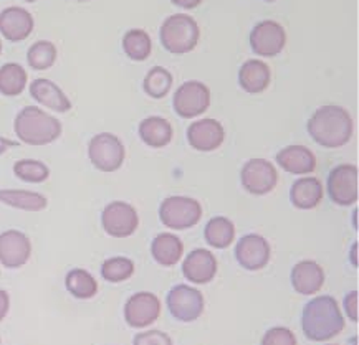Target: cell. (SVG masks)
<instances>
[{
  "mask_svg": "<svg viewBox=\"0 0 359 345\" xmlns=\"http://www.w3.org/2000/svg\"><path fill=\"white\" fill-rule=\"evenodd\" d=\"M210 90L205 83L197 80L186 81L174 91V113L182 119L199 118L210 108Z\"/></svg>",
  "mask_w": 359,
  "mask_h": 345,
  "instance_id": "ba28073f",
  "label": "cell"
},
{
  "mask_svg": "<svg viewBox=\"0 0 359 345\" xmlns=\"http://www.w3.org/2000/svg\"><path fill=\"white\" fill-rule=\"evenodd\" d=\"M123 52L131 62H146L153 53V38L142 29H131L124 34L121 40Z\"/></svg>",
  "mask_w": 359,
  "mask_h": 345,
  "instance_id": "83f0119b",
  "label": "cell"
},
{
  "mask_svg": "<svg viewBox=\"0 0 359 345\" xmlns=\"http://www.w3.org/2000/svg\"><path fill=\"white\" fill-rule=\"evenodd\" d=\"M358 301H359V294L358 291H351L346 294V297H344V311H346V314L351 322L354 324H358L359 321V306H358Z\"/></svg>",
  "mask_w": 359,
  "mask_h": 345,
  "instance_id": "8d00e7d4",
  "label": "cell"
},
{
  "mask_svg": "<svg viewBox=\"0 0 359 345\" xmlns=\"http://www.w3.org/2000/svg\"><path fill=\"white\" fill-rule=\"evenodd\" d=\"M32 256V241L18 230L0 233V265L8 269H17L29 263Z\"/></svg>",
  "mask_w": 359,
  "mask_h": 345,
  "instance_id": "2e32d148",
  "label": "cell"
},
{
  "mask_svg": "<svg viewBox=\"0 0 359 345\" xmlns=\"http://www.w3.org/2000/svg\"><path fill=\"white\" fill-rule=\"evenodd\" d=\"M30 96L36 103L55 113H68L72 109V101L63 93L57 83L47 78H36L30 83Z\"/></svg>",
  "mask_w": 359,
  "mask_h": 345,
  "instance_id": "7402d4cb",
  "label": "cell"
},
{
  "mask_svg": "<svg viewBox=\"0 0 359 345\" xmlns=\"http://www.w3.org/2000/svg\"><path fill=\"white\" fill-rule=\"evenodd\" d=\"M176 7H181L184 10H191V8L199 7L204 0H171Z\"/></svg>",
  "mask_w": 359,
  "mask_h": 345,
  "instance_id": "f35d334b",
  "label": "cell"
},
{
  "mask_svg": "<svg viewBox=\"0 0 359 345\" xmlns=\"http://www.w3.org/2000/svg\"><path fill=\"white\" fill-rule=\"evenodd\" d=\"M353 225H354V228L358 230V210H354V213H353Z\"/></svg>",
  "mask_w": 359,
  "mask_h": 345,
  "instance_id": "60d3db41",
  "label": "cell"
},
{
  "mask_svg": "<svg viewBox=\"0 0 359 345\" xmlns=\"http://www.w3.org/2000/svg\"><path fill=\"white\" fill-rule=\"evenodd\" d=\"M328 345H338V344H328Z\"/></svg>",
  "mask_w": 359,
  "mask_h": 345,
  "instance_id": "bcb514c9",
  "label": "cell"
},
{
  "mask_svg": "<svg viewBox=\"0 0 359 345\" xmlns=\"http://www.w3.org/2000/svg\"><path fill=\"white\" fill-rule=\"evenodd\" d=\"M58 52L55 43L48 40H39L27 52V63L36 71H45L57 62Z\"/></svg>",
  "mask_w": 359,
  "mask_h": 345,
  "instance_id": "1f68e13d",
  "label": "cell"
},
{
  "mask_svg": "<svg viewBox=\"0 0 359 345\" xmlns=\"http://www.w3.org/2000/svg\"><path fill=\"white\" fill-rule=\"evenodd\" d=\"M137 134L140 139L144 142L147 147L153 149H163V147L171 144L174 137V129L171 122L165 118L161 116H149L144 118L137 126Z\"/></svg>",
  "mask_w": 359,
  "mask_h": 345,
  "instance_id": "cb8c5ba5",
  "label": "cell"
},
{
  "mask_svg": "<svg viewBox=\"0 0 359 345\" xmlns=\"http://www.w3.org/2000/svg\"><path fill=\"white\" fill-rule=\"evenodd\" d=\"M76 2H90V0H76Z\"/></svg>",
  "mask_w": 359,
  "mask_h": 345,
  "instance_id": "7bdbcfd3",
  "label": "cell"
},
{
  "mask_svg": "<svg viewBox=\"0 0 359 345\" xmlns=\"http://www.w3.org/2000/svg\"><path fill=\"white\" fill-rule=\"evenodd\" d=\"M159 38L165 52L172 55L191 53L201 40L199 24L187 13H174L161 25Z\"/></svg>",
  "mask_w": 359,
  "mask_h": 345,
  "instance_id": "277c9868",
  "label": "cell"
},
{
  "mask_svg": "<svg viewBox=\"0 0 359 345\" xmlns=\"http://www.w3.org/2000/svg\"><path fill=\"white\" fill-rule=\"evenodd\" d=\"M308 134L326 149L346 146L354 134V121L348 109L338 104H325L313 113L306 124Z\"/></svg>",
  "mask_w": 359,
  "mask_h": 345,
  "instance_id": "6da1fadb",
  "label": "cell"
},
{
  "mask_svg": "<svg viewBox=\"0 0 359 345\" xmlns=\"http://www.w3.org/2000/svg\"><path fill=\"white\" fill-rule=\"evenodd\" d=\"M88 157L100 172H116L123 167L126 159V149L118 136L111 132H100L91 137L88 144Z\"/></svg>",
  "mask_w": 359,
  "mask_h": 345,
  "instance_id": "8992f818",
  "label": "cell"
},
{
  "mask_svg": "<svg viewBox=\"0 0 359 345\" xmlns=\"http://www.w3.org/2000/svg\"><path fill=\"white\" fill-rule=\"evenodd\" d=\"M165 304L176 321L194 322L205 309V299L199 289L187 284H177L169 291Z\"/></svg>",
  "mask_w": 359,
  "mask_h": 345,
  "instance_id": "9c48e42d",
  "label": "cell"
},
{
  "mask_svg": "<svg viewBox=\"0 0 359 345\" xmlns=\"http://www.w3.org/2000/svg\"><path fill=\"white\" fill-rule=\"evenodd\" d=\"M29 83L25 68L18 63H6L0 66V94L13 98L24 93Z\"/></svg>",
  "mask_w": 359,
  "mask_h": 345,
  "instance_id": "f1b7e54d",
  "label": "cell"
},
{
  "mask_svg": "<svg viewBox=\"0 0 359 345\" xmlns=\"http://www.w3.org/2000/svg\"><path fill=\"white\" fill-rule=\"evenodd\" d=\"M189 146L199 153H214L225 141V129L222 122L214 118L197 119L187 127Z\"/></svg>",
  "mask_w": 359,
  "mask_h": 345,
  "instance_id": "9a60e30c",
  "label": "cell"
},
{
  "mask_svg": "<svg viewBox=\"0 0 359 345\" xmlns=\"http://www.w3.org/2000/svg\"><path fill=\"white\" fill-rule=\"evenodd\" d=\"M326 192L334 205L351 206L359 200V169L354 164H341L331 169Z\"/></svg>",
  "mask_w": 359,
  "mask_h": 345,
  "instance_id": "52a82bcc",
  "label": "cell"
},
{
  "mask_svg": "<svg viewBox=\"0 0 359 345\" xmlns=\"http://www.w3.org/2000/svg\"><path fill=\"white\" fill-rule=\"evenodd\" d=\"M101 225L107 234L113 238H128L136 233L140 227V215L137 210L128 202H111L103 209Z\"/></svg>",
  "mask_w": 359,
  "mask_h": 345,
  "instance_id": "8fae6325",
  "label": "cell"
},
{
  "mask_svg": "<svg viewBox=\"0 0 359 345\" xmlns=\"http://www.w3.org/2000/svg\"><path fill=\"white\" fill-rule=\"evenodd\" d=\"M13 131L24 144L47 146L62 136L63 127L57 118L45 113L43 109L36 106H25L15 116Z\"/></svg>",
  "mask_w": 359,
  "mask_h": 345,
  "instance_id": "3957f363",
  "label": "cell"
},
{
  "mask_svg": "<svg viewBox=\"0 0 359 345\" xmlns=\"http://www.w3.org/2000/svg\"><path fill=\"white\" fill-rule=\"evenodd\" d=\"M349 260H353V265L358 266V241L353 245V250L349 253Z\"/></svg>",
  "mask_w": 359,
  "mask_h": 345,
  "instance_id": "ab89813d",
  "label": "cell"
},
{
  "mask_svg": "<svg viewBox=\"0 0 359 345\" xmlns=\"http://www.w3.org/2000/svg\"><path fill=\"white\" fill-rule=\"evenodd\" d=\"M13 174L22 182L41 183L50 177V169L47 164L35 159H20L13 164Z\"/></svg>",
  "mask_w": 359,
  "mask_h": 345,
  "instance_id": "836d02e7",
  "label": "cell"
},
{
  "mask_svg": "<svg viewBox=\"0 0 359 345\" xmlns=\"http://www.w3.org/2000/svg\"><path fill=\"white\" fill-rule=\"evenodd\" d=\"M265 2H275V0H265Z\"/></svg>",
  "mask_w": 359,
  "mask_h": 345,
  "instance_id": "f6af8a7d",
  "label": "cell"
},
{
  "mask_svg": "<svg viewBox=\"0 0 359 345\" xmlns=\"http://www.w3.org/2000/svg\"><path fill=\"white\" fill-rule=\"evenodd\" d=\"M133 345H174L172 339L163 330L153 329L146 330V332H140L133 340Z\"/></svg>",
  "mask_w": 359,
  "mask_h": 345,
  "instance_id": "d590c367",
  "label": "cell"
},
{
  "mask_svg": "<svg viewBox=\"0 0 359 345\" xmlns=\"http://www.w3.org/2000/svg\"><path fill=\"white\" fill-rule=\"evenodd\" d=\"M133 274H135V263L126 256L108 258V260L101 265V278L108 283H123L126 281V279H130Z\"/></svg>",
  "mask_w": 359,
  "mask_h": 345,
  "instance_id": "d6a6232c",
  "label": "cell"
},
{
  "mask_svg": "<svg viewBox=\"0 0 359 345\" xmlns=\"http://www.w3.org/2000/svg\"><path fill=\"white\" fill-rule=\"evenodd\" d=\"M161 316V301L153 293L133 294L124 304V321L133 329L149 328Z\"/></svg>",
  "mask_w": 359,
  "mask_h": 345,
  "instance_id": "4fadbf2b",
  "label": "cell"
},
{
  "mask_svg": "<svg viewBox=\"0 0 359 345\" xmlns=\"http://www.w3.org/2000/svg\"><path fill=\"white\" fill-rule=\"evenodd\" d=\"M0 53H2V40H0Z\"/></svg>",
  "mask_w": 359,
  "mask_h": 345,
  "instance_id": "b9f144b4",
  "label": "cell"
},
{
  "mask_svg": "<svg viewBox=\"0 0 359 345\" xmlns=\"http://www.w3.org/2000/svg\"><path fill=\"white\" fill-rule=\"evenodd\" d=\"M0 204L24 211H41L48 206V200L39 192L0 188Z\"/></svg>",
  "mask_w": 359,
  "mask_h": 345,
  "instance_id": "484cf974",
  "label": "cell"
},
{
  "mask_svg": "<svg viewBox=\"0 0 359 345\" xmlns=\"http://www.w3.org/2000/svg\"><path fill=\"white\" fill-rule=\"evenodd\" d=\"M204 240L210 248L225 250L236 240V225L227 217H212L205 223Z\"/></svg>",
  "mask_w": 359,
  "mask_h": 345,
  "instance_id": "4316f807",
  "label": "cell"
},
{
  "mask_svg": "<svg viewBox=\"0 0 359 345\" xmlns=\"http://www.w3.org/2000/svg\"><path fill=\"white\" fill-rule=\"evenodd\" d=\"M65 286L68 293L76 299H91L98 293V283H96L95 276L81 268L68 271Z\"/></svg>",
  "mask_w": 359,
  "mask_h": 345,
  "instance_id": "4dcf8cb0",
  "label": "cell"
},
{
  "mask_svg": "<svg viewBox=\"0 0 359 345\" xmlns=\"http://www.w3.org/2000/svg\"><path fill=\"white\" fill-rule=\"evenodd\" d=\"M35 22L29 10L7 7L0 12V35L8 41H24L34 31Z\"/></svg>",
  "mask_w": 359,
  "mask_h": 345,
  "instance_id": "d6986e66",
  "label": "cell"
},
{
  "mask_svg": "<svg viewBox=\"0 0 359 345\" xmlns=\"http://www.w3.org/2000/svg\"><path fill=\"white\" fill-rule=\"evenodd\" d=\"M290 279H292V286L298 294L313 296L323 288L326 276L325 269L316 261L303 260L293 266Z\"/></svg>",
  "mask_w": 359,
  "mask_h": 345,
  "instance_id": "ffe728a7",
  "label": "cell"
},
{
  "mask_svg": "<svg viewBox=\"0 0 359 345\" xmlns=\"http://www.w3.org/2000/svg\"><path fill=\"white\" fill-rule=\"evenodd\" d=\"M8 309H11V296L7 291L0 289V322L6 319Z\"/></svg>",
  "mask_w": 359,
  "mask_h": 345,
  "instance_id": "74e56055",
  "label": "cell"
},
{
  "mask_svg": "<svg viewBox=\"0 0 359 345\" xmlns=\"http://www.w3.org/2000/svg\"><path fill=\"white\" fill-rule=\"evenodd\" d=\"M252 52L260 58H273L285 50L287 31L278 22L264 20L253 27L248 36Z\"/></svg>",
  "mask_w": 359,
  "mask_h": 345,
  "instance_id": "7c38bea8",
  "label": "cell"
},
{
  "mask_svg": "<svg viewBox=\"0 0 359 345\" xmlns=\"http://www.w3.org/2000/svg\"><path fill=\"white\" fill-rule=\"evenodd\" d=\"M238 85L248 94H260L269 90L271 83V70L264 59L252 58L242 63L237 75Z\"/></svg>",
  "mask_w": 359,
  "mask_h": 345,
  "instance_id": "44dd1931",
  "label": "cell"
},
{
  "mask_svg": "<svg viewBox=\"0 0 359 345\" xmlns=\"http://www.w3.org/2000/svg\"><path fill=\"white\" fill-rule=\"evenodd\" d=\"M236 258L243 269L260 271L270 263L271 246L262 234L248 233L237 241Z\"/></svg>",
  "mask_w": 359,
  "mask_h": 345,
  "instance_id": "5bb4252c",
  "label": "cell"
},
{
  "mask_svg": "<svg viewBox=\"0 0 359 345\" xmlns=\"http://www.w3.org/2000/svg\"><path fill=\"white\" fill-rule=\"evenodd\" d=\"M25 2H36V0H25Z\"/></svg>",
  "mask_w": 359,
  "mask_h": 345,
  "instance_id": "ee69618b",
  "label": "cell"
},
{
  "mask_svg": "<svg viewBox=\"0 0 359 345\" xmlns=\"http://www.w3.org/2000/svg\"><path fill=\"white\" fill-rule=\"evenodd\" d=\"M151 255L161 266H176L184 255V243L174 233H159L151 243Z\"/></svg>",
  "mask_w": 359,
  "mask_h": 345,
  "instance_id": "d4e9b609",
  "label": "cell"
},
{
  "mask_svg": "<svg viewBox=\"0 0 359 345\" xmlns=\"http://www.w3.org/2000/svg\"><path fill=\"white\" fill-rule=\"evenodd\" d=\"M241 182L250 195L262 197L275 190L278 183V172L270 160L255 157L243 164Z\"/></svg>",
  "mask_w": 359,
  "mask_h": 345,
  "instance_id": "30bf717a",
  "label": "cell"
},
{
  "mask_svg": "<svg viewBox=\"0 0 359 345\" xmlns=\"http://www.w3.org/2000/svg\"><path fill=\"white\" fill-rule=\"evenodd\" d=\"M202 218V205L192 197L171 195L159 205V220L169 230H189Z\"/></svg>",
  "mask_w": 359,
  "mask_h": 345,
  "instance_id": "5b68a950",
  "label": "cell"
},
{
  "mask_svg": "<svg viewBox=\"0 0 359 345\" xmlns=\"http://www.w3.org/2000/svg\"><path fill=\"white\" fill-rule=\"evenodd\" d=\"M262 345H298L297 337L288 328H271L262 337Z\"/></svg>",
  "mask_w": 359,
  "mask_h": 345,
  "instance_id": "e575fe53",
  "label": "cell"
},
{
  "mask_svg": "<svg viewBox=\"0 0 359 345\" xmlns=\"http://www.w3.org/2000/svg\"><path fill=\"white\" fill-rule=\"evenodd\" d=\"M219 269L217 258L205 248L192 250L182 261V274L189 283L209 284L212 283Z\"/></svg>",
  "mask_w": 359,
  "mask_h": 345,
  "instance_id": "e0dca14e",
  "label": "cell"
},
{
  "mask_svg": "<svg viewBox=\"0 0 359 345\" xmlns=\"http://www.w3.org/2000/svg\"><path fill=\"white\" fill-rule=\"evenodd\" d=\"M302 329L311 342H326L343 332L344 317L333 296H316L303 307Z\"/></svg>",
  "mask_w": 359,
  "mask_h": 345,
  "instance_id": "7a4b0ae2",
  "label": "cell"
},
{
  "mask_svg": "<svg viewBox=\"0 0 359 345\" xmlns=\"http://www.w3.org/2000/svg\"><path fill=\"white\" fill-rule=\"evenodd\" d=\"M278 167L292 176H310L316 169V155L302 144H292L280 149L275 155Z\"/></svg>",
  "mask_w": 359,
  "mask_h": 345,
  "instance_id": "ac0fdd59",
  "label": "cell"
},
{
  "mask_svg": "<svg viewBox=\"0 0 359 345\" xmlns=\"http://www.w3.org/2000/svg\"><path fill=\"white\" fill-rule=\"evenodd\" d=\"M174 85L172 73L164 66H153L142 80V90L153 99H163L171 93Z\"/></svg>",
  "mask_w": 359,
  "mask_h": 345,
  "instance_id": "f546056e",
  "label": "cell"
},
{
  "mask_svg": "<svg viewBox=\"0 0 359 345\" xmlns=\"http://www.w3.org/2000/svg\"><path fill=\"white\" fill-rule=\"evenodd\" d=\"M325 187L316 177H300L290 188V202L298 210H313L321 204Z\"/></svg>",
  "mask_w": 359,
  "mask_h": 345,
  "instance_id": "603a6c76",
  "label": "cell"
}]
</instances>
